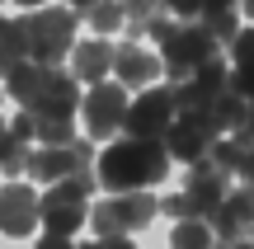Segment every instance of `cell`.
I'll return each mask as SVG.
<instances>
[{"mask_svg": "<svg viewBox=\"0 0 254 249\" xmlns=\"http://www.w3.org/2000/svg\"><path fill=\"white\" fill-rule=\"evenodd\" d=\"M170 174V150L160 137H127L113 141L99 155V184L109 193H132V188H151Z\"/></svg>", "mask_w": 254, "mask_h": 249, "instance_id": "6da1fadb", "label": "cell"}, {"mask_svg": "<svg viewBox=\"0 0 254 249\" xmlns=\"http://www.w3.org/2000/svg\"><path fill=\"white\" fill-rule=\"evenodd\" d=\"M99 184L94 174H85V169H75V174L57 179V184H47V198H38V221H47V231L52 235H71L85 226V216H90V188Z\"/></svg>", "mask_w": 254, "mask_h": 249, "instance_id": "7a4b0ae2", "label": "cell"}, {"mask_svg": "<svg viewBox=\"0 0 254 249\" xmlns=\"http://www.w3.org/2000/svg\"><path fill=\"white\" fill-rule=\"evenodd\" d=\"M24 24V38H28V56L43 66H57L66 52L75 47V9L57 5V9H33Z\"/></svg>", "mask_w": 254, "mask_h": 249, "instance_id": "3957f363", "label": "cell"}, {"mask_svg": "<svg viewBox=\"0 0 254 249\" xmlns=\"http://www.w3.org/2000/svg\"><path fill=\"white\" fill-rule=\"evenodd\" d=\"M226 179L231 174H221L212 160H198L193 174H189V188L174 193V198H165L160 212L174 216V221H184V216H212V212H217V202L226 198Z\"/></svg>", "mask_w": 254, "mask_h": 249, "instance_id": "277c9868", "label": "cell"}, {"mask_svg": "<svg viewBox=\"0 0 254 249\" xmlns=\"http://www.w3.org/2000/svg\"><path fill=\"white\" fill-rule=\"evenodd\" d=\"M155 207H160V202H155L146 188L113 193L109 202L90 207V226H94V235H132V231H141V226H151Z\"/></svg>", "mask_w": 254, "mask_h": 249, "instance_id": "5b68a950", "label": "cell"}, {"mask_svg": "<svg viewBox=\"0 0 254 249\" xmlns=\"http://www.w3.org/2000/svg\"><path fill=\"white\" fill-rule=\"evenodd\" d=\"M217 47L221 43L202 24H174V33L160 43V66L174 80H184V75H193L198 66H207L212 56H217Z\"/></svg>", "mask_w": 254, "mask_h": 249, "instance_id": "8992f818", "label": "cell"}, {"mask_svg": "<svg viewBox=\"0 0 254 249\" xmlns=\"http://www.w3.org/2000/svg\"><path fill=\"white\" fill-rule=\"evenodd\" d=\"M165 150L170 160H184V165H198L207 160L212 141H217V127L207 122V113H174V122L165 127Z\"/></svg>", "mask_w": 254, "mask_h": 249, "instance_id": "52a82bcc", "label": "cell"}, {"mask_svg": "<svg viewBox=\"0 0 254 249\" xmlns=\"http://www.w3.org/2000/svg\"><path fill=\"white\" fill-rule=\"evenodd\" d=\"M226 66H221V56H212L207 66H198L193 75H184V80H174V113H207V103L217 99L221 90H226Z\"/></svg>", "mask_w": 254, "mask_h": 249, "instance_id": "ba28073f", "label": "cell"}, {"mask_svg": "<svg viewBox=\"0 0 254 249\" xmlns=\"http://www.w3.org/2000/svg\"><path fill=\"white\" fill-rule=\"evenodd\" d=\"M80 108H85V132L90 137H113L123 127V113H127V94L123 85H90V94H80Z\"/></svg>", "mask_w": 254, "mask_h": 249, "instance_id": "9c48e42d", "label": "cell"}, {"mask_svg": "<svg viewBox=\"0 0 254 249\" xmlns=\"http://www.w3.org/2000/svg\"><path fill=\"white\" fill-rule=\"evenodd\" d=\"M75 108H80V80L66 75V71H57V66H43V75H38V94H33V103H28V113L75 118Z\"/></svg>", "mask_w": 254, "mask_h": 249, "instance_id": "30bf717a", "label": "cell"}, {"mask_svg": "<svg viewBox=\"0 0 254 249\" xmlns=\"http://www.w3.org/2000/svg\"><path fill=\"white\" fill-rule=\"evenodd\" d=\"M174 122V90H151L136 103H127L123 113V132L127 137H165V127Z\"/></svg>", "mask_w": 254, "mask_h": 249, "instance_id": "8fae6325", "label": "cell"}, {"mask_svg": "<svg viewBox=\"0 0 254 249\" xmlns=\"http://www.w3.org/2000/svg\"><path fill=\"white\" fill-rule=\"evenodd\" d=\"M207 226H212L217 240H245L250 226H254V188L245 184L240 193H226L217 202V212L207 216Z\"/></svg>", "mask_w": 254, "mask_h": 249, "instance_id": "7c38bea8", "label": "cell"}, {"mask_svg": "<svg viewBox=\"0 0 254 249\" xmlns=\"http://www.w3.org/2000/svg\"><path fill=\"white\" fill-rule=\"evenodd\" d=\"M33 226H38V193L24 184L0 188V231L9 240H24V235H33Z\"/></svg>", "mask_w": 254, "mask_h": 249, "instance_id": "4fadbf2b", "label": "cell"}, {"mask_svg": "<svg viewBox=\"0 0 254 249\" xmlns=\"http://www.w3.org/2000/svg\"><path fill=\"white\" fill-rule=\"evenodd\" d=\"M113 75H118V85H151L155 75H160V56H151L146 47L136 43H123L118 52H113Z\"/></svg>", "mask_w": 254, "mask_h": 249, "instance_id": "5bb4252c", "label": "cell"}, {"mask_svg": "<svg viewBox=\"0 0 254 249\" xmlns=\"http://www.w3.org/2000/svg\"><path fill=\"white\" fill-rule=\"evenodd\" d=\"M109 71H113V47L109 43H75L71 47V75L75 80H85V85H99V80H109Z\"/></svg>", "mask_w": 254, "mask_h": 249, "instance_id": "9a60e30c", "label": "cell"}, {"mask_svg": "<svg viewBox=\"0 0 254 249\" xmlns=\"http://www.w3.org/2000/svg\"><path fill=\"white\" fill-rule=\"evenodd\" d=\"M75 146H43V150H28V174L38 184H57V179L75 174Z\"/></svg>", "mask_w": 254, "mask_h": 249, "instance_id": "2e32d148", "label": "cell"}, {"mask_svg": "<svg viewBox=\"0 0 254 249\" xmlns=\"http://www.w3.org/2000/svg\"><path fill=\"white\" fill-rule=\"evenodd\" d=\"M250 155H254V141H245V137L212 141V150H207V160L221 169V174H240V169L250 165Z\"/></svg>", "mask_w": 254, "mask_h": 249, "instance_id": "e0dca14e", "label": "cell"}, {"mask_svg": "<svg viewBox=\"0 0 254 249\" xmlns=\"http://www.w3.org/2000/svg\"><path fill=\"white\" fill-rule=\"evenodd\" d=\"M207 122H212L217 132H240V122H245V99L226 85V90L207 103Z\"/></svg>", "mask_w": 254, "mask_h": 249, "instance_id": "ac0fdd59", "label": "cell"}, {"mask_svg": "<svg viewBox=\"0 0 254 249\" xmlns=\"http://www.w3.org/2000/svg\"><path fill=\"white\" fill-rule=\"evenodd\" d=\"M19 61H28V38L19 19H0V75L14 71Z\"/></svg>", "mask_w": 254, "mask_h": 249, "instance_id": "d6986e66", "label": "cell"}, {"mask_svg": "<svg viewBox=\"0 0 254 249\" xmlns=\"http://www.w3.org/2000/svg\"><path fill=\"white\" fill-rule=\"evenodd\" d=\"M38 75H43V61H19L14 71H5V80H9V99L14 103H33V94H38Z\"/></svg>", "mask_w": 254, "mask_h": 249, "instance_id": "ffe728a7", "label": "cell"}, {"mask_svg": "<svg viewBox=\"0 0 254 249\" xmlns=\"http://www.w3.org/2000/svg\"><path fill=\"white\" fill-rule=\"evenodd\" d=\"M212 226H207V216H184L179 226H174V235H170V245L174 249H212Z\"/></svg>", "mask_w": 254, "mask_h": 249, "instance_id": "44dd1931", "label": "cell"}, {"mask_svg": "<svg viewBox=\"0 0 254 249\" xmlns=\"http://www.w3.org/2000/svg\"><path fill=\"white\" fill-rule=\"evenodd\" d=\"M85 19L94 24V33H118L127 24V5L123 0H94V5L85 9Z\"/></svg>", "mask_w": 254, "mask_h": 249, "instance_id": "7402d4cb", "label": "cell"}, {"mask_svg": "<svg viewBox=\"0 0 254 249\" xmlns=\"http://www.w3.org/2000/svg\"><path fill=\"white\" fill-rule=\"evenodd\" d=\"M202 28H207L217 43H231V38L240 33V24H236V9H202V19H198Z\"/></svg>", "mask_w": 254, "mask_h": 249, "instance_id": "603a6c76", "label": "cell"}, {"mask_svg": "<svg viewBox=\"0 0 254 249\" xmlns=\"http://www.w3.org/2000/svg\"><path fill=\"white\" fill-rule=\"evenodd\" d=\"M0 169H5V174H24L28 169V141H14L5 132V137H0Z\"/></svg>", "mask_w": 254, "mask_h": 249, "instance_id": "cb8c5ba5", "label": "cell"}, {"mask_svg": "<svg viewBox=\"0 0 254 249\" xmlns=\"http://www.w3.org/2000/svg\"><path fill=\"white\" fill-rule=\"evenodd\" d=\"M231 56H236V71H245V66H254V28H240L236 38H231Z\"/></svg>", "mask_w": 254, "mask_h": 249, "instance_id": "d4e9b609", "label": "cell"}, {"mask_svg": "<svg viewBox=\"0 0 254 249\" xmlns=\"http://www.w3.org/2000/svg\"><path fill=\"white\" fill-rule=\"evenodd\" d=\"M226 85L250 103V99H254V66H245V71H231V75H226Z\"/></svg>", "mask_w": 254, "mask_h": 249, "instance_id": "484cf974", "label": "cell"}, {"mask_svg": "<svg viewBox=\"0 0 254 249\" xmlns=\"http://www.w3.org/2000/svg\"><path fill=\"white\" fill-rule=\"evenodd\" d=\"M9 137H14V141H28V137H33V113H28V108L9 122Z\"/></svg>", "mask_w": 254, "mask_h": 249, "instance_id": "4316f807", "label": "cell"}, {"mask_svg": "<svg viewBox=\"0 0 254 249\" xmlns=\"http://www.w3.org/2000/svg\"><path fill=\"white\" fill-rule=\"evenodd\" d=\"M160 5L170 9V14H184V19H189V14H198V9H202V0H160Z\"/></svg>", "mask_w": 254, "mask_h": 249, "instance_id": "83f0119b", "label": "cell"}, {"mask_svg": "<svg viewBox=\"0 0 254 249\" xmlns=\"http://www.w3.org/2000/svg\"><path fill=\"white\" fill-rule=\"evenodd\" d=\"M80 249H136V245H127V235H99L94 245H80Z\"/></svg>", "mask_w": 254, "mask_h": 249, "instance_id": "f1b7e54d", "label": "cell"}, {"mask_svg": "<svg viewBox=\"0 0 254 249\" xmlns=\"http://www.w3.org/2000/svg\"><path fill=\"white\" fill-rule=\"evenodd\" d=\"M231 137H245V141H254V99L245 103V122H240V132H231Z\"/></svg>", "mask_w": 254, "mask_h": 249, "instance_id": "f546056e", "label": "cell"}, {"mask_svg": "<svg viewBox=\"0 0 254 249\" xmlns=\"http://www.w3.org/2000/svg\"><path fill=\"white\" fill-rule=\"evenodd\" d=\"M38 249H71V240H66V235H52V231H47V240L38 245Z\"/></svg>", "mask_w": 254, "mask_h": 249, "instance_id": "4dcf8cb0", "label": "cell"}, {"mask_svg": "<svg viewBox=\"0 0 254 249\" xmlns=\"http://www.w3.org/2000/svg\"><path fill=\"white\" fill-rule=\"evenodd\" d=\"M202 9H236V0H202ZM198 9V14H202Z\"/></svg>", "mask_w": 254, "mask_h": 249, "instance_id": "1f68e13d", "label": "cell"}, {"mask_svg": "<svg viewBox=\"0 0 254 249\" xmlns=\"http://www.w3.org/2000/svg\"><path fill=\"white\" fill-rule=\"evenodd\" d=\"M62 5H66V9H75V14H80V9H90L94 0H62Z\"/></svg>", "mask_w": 254, "mask_h": 249, "instance_id": "d6a6232c", "label": "cell"}, {"mask_svg": "<svg viewBox=\"0 0 254 249\" xmlns=\"http://www.w3.org/2000/svg\"><path fill=\"white\" fill-rule=\"evenodd\" d=\"M240 179H245V184L254 188V155H250V165H245V169H240Z\"/></svg>", "mask_w": 254, "mask_h": 249, "instance_id": "836d02e7", "label": "cell"}, {"mask_svg": "<svg viewBox=\"0 0 254 249\" xmlns=\"http://www.w3.org/2000/svg\"><path fill=\"white\" fill-rule=\"evenodd\" d=\"M231 249H254V240H236V245H231Z\"/></svg>", "mask_w": 254, "mask_h": 249, "instance_id": "e575fe53", "label": "cell"}, {"mask_svg": "<svg viewBox=\"0 0 254 249\" xmlns=\"http://www.w3.org/2000/svg\"><path fill=\"white\" fill-rule=\"evenodd\" d=\"M19 5H28V9H38V5H43V0H19Z\"/></svg>", "mask_w": 254, "mask_h": 249, "instance_id": "d590c367", "label": "cell"}, {"mask_svg": "<svg viewBox=\"0 0 254 249\" xmlns=\"http://www.w3.org/2000/svg\"><path fill=\"white\" fill-rule=\"evenodd\" d=\"M245 14H250V19H254V0H245Z\"/></svg>", "mask_w": 254, "mask_h": 249, "instance_id": "8d00e7d4", "label": "cell"}, {"mask_svg": "<svg viewBox=\"0 0 254 249\" xmlns=\"http://www.w3.org/2000/svg\"><path fill=\"white\" fill-rule=\"evenodd\" d=\"M250 240H254V226H250Z\"/></svg>", "mask_w": 254, "mask_h": 249, "instance_id": "74e56055", "label": "cell"}]
</instances>
